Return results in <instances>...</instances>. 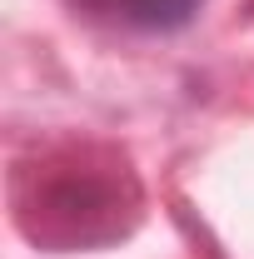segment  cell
<instances>
[{"instance_id": "6da1fadb", "label": "cell", "mask_w": 254, "mask_h": 259, "mask_svg": "<svg viewBox=\"0 0 254 259\" xmlns=\"http://www.w3.org/2000/svg\"><path fill=\"white\" fill-rule=\"evenodd\" d=\"M85 20L115 25V30H145V35H164L190 25L199 0H70Z\"/></svg>"}]
</instances>
